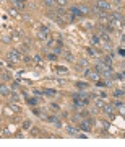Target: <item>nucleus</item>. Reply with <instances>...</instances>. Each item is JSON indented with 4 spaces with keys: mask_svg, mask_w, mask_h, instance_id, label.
Returning <instances> with one entry per match:
<instances>
[{
    "mask_svg": "<svg viewBox=\"0 0 125 147\" xmlns=\"http://www.w3.org/2000/svg\"><path fill=\"white\" fill-rule=\"evenodd\" d=\"M21 57H23V53H21L20 49H10V51L7 53V59L11 61V62H15V64L18 62Z\"/></svg>",
    "mask_w": 125,
    "mask_h": 147,
    "instance_id": "1",
    "label": "nucleus"
},
{
    "mask_svg": "<svg viewBox=\"0 0 125 147\" xmlns=\"http://www.w3.org/2000/svg\"><path fill=\"white\" fill-rule=\"evenodd\" d=\"M94 7H96L98 10H101V11H109L110 10V2L109 0H96Z\"/></svg>",
    "mask_w": 125,
    "mask_h": 147,
    "instance_id": "2",
    "label": "nucleus"
},
{
    "mask_svg": "<svg viewBox=\"0 0 125 147\" xmlns=\"http://www.w3.org/2000/svg\"><path fill=\"white\" fill-rule=\"evenodd\" d=\"M11 93V88L7 85V82H0V96L8 98V95Z\"/></svg>",
    "mask_w": 125,
    "mask_h": 147,
    "instance_id": "3",
    "label": "nucleus"
},
{
    "mask_svg": "<svg viewBox=\"0 0 125 147\" xmlns=\"http://www.w3.org/2000/svg\"><path fill=\"white\" fill-rule=\"evenodd\" d=\"M80 11H81V16H86V15H91V7L86 5V3H80L78 5Z\"/></svg>",
    "mask_w": 125,
    "mask_h": 147,
    "instance_id": "4",
    "label": "nucleus"
},
{
    "mask_svg": "<svg viewBox=\"0 0 125 147\" xmlns=\"http://www.w3.org/2000/svg\"><path fill=\"white\" fill-rule=\"evenodd\" d=\"M109 18H112V20H115V21H124V13L120 10H115L109 15Z\"/></svg>",
    "mask_w": 125,
    "mask_h": 147,
    "instance_id": "5",
    "label": "nucleus"
},
{
    "mask_svg": "<svg viewBox=\"0 0 125 147\" xmlns=\"http://www.w3.org/2000/svg\"><path fill=\"white\" fill-rule=\"evenodd\" d=\"M80 131H84V132H91V124H89L86 119H81V123H80Z\"/></svg>",
    "mask_w": 125,
    "mask_h": 147,
    "instance_id": "6",
    "label": "nucleus"
},
{
    "mask_svg": "<svg viewBox=\"0 0 125 147\" xmlns=\"http://www.w3.org/2000/svg\"><path fill=\"white\" fill-rule=\"evenodd\" d=\"M112 106H114V110H119L120 115L124 116V101H122V98H120V100H117Z\"/></svg>",
    "mask_w": 125,
    "mask_h": 147,
    "instance_id": "7",
    "label": "nucleus"
},
{
    "mask_svg": "<svg viewBox=\"0 0 125 147\" xmlns=\"http://www.w3.org/2000/svg\"><path fill=\"white\" fill-rule=\"evenodd\" d=\"M101 110L104 111V113H107V115H110V116H112V113H114V106H112V105H109V103H104Z\"/></svg>",
    "mask_w": 125,
    "mask_h": 147,
    "instance_id": "8",
    "label": "nucleus"
},
{
    "mask_svg": "<svg viewBox=\"0 0 125 147\" xmlns=\"http://www.w3.org/2000/svg\"><path fill=\"white\" fill-rule=\"evenodd\" d=\"M68 10L67 8H63V7H55V15L57 16H67Z\"/></svg>",
    "mask_w": 125,
    "mask_h": 147,
    "instance_id": "9",
    "label": "nucleus"
},
{
    "mask_svg": "<svg viewBox=\"0 0 125 147\" xmlns=\"http://www.w3.org/2000/svg\"><path fill=\"white\" fill-rule=\"evenodd\" d=\"M2 82H10L11 80V74L8 72V70H2Z\"/></svg>",
    "mask_w": 125,
    "mask_h": 147,
    "instance_id": "10",
    "label": "nucleus"
},
{
    "mask_svg": "<svg viewBox=\"0 0 125 147\" xmlns=\"http://www.w3.org/2000/svg\"><path fill=\"white\" fill-rule=\"evenodd\" d=\"M42 5L46 7V8H55V0H42Z\"/></svg>",
    "mask_w": 125,
    "mask_h": 147,
    "instance_id": "11",
    "label": "nucleus"
},
{
    "mask_svg": "<svg viewBox=\"0 0 125 147\" xmlns=\"http://www.w3.org/2000/svg\"><path fill=\"white\" fill-rule=\"evenodd\" d=\"M55 7H63V8H67L68 0H55Z\"/></svg>",
    "mask_w": 125,
    "mask_h": 147,
    "instance_id": "12",
    "label": "nucleus"
},
{
    "mask_svg": "<svg viewBox=\"0 0 125 147\" xmlns=\"http://www.w3.org/2000/svg\"><path fill=\"white\" fill-rule=\"evenodd\" d=\"M124 88H117V90H114V96L115 98H124Z\"/></svg>",
    "mask_w": 125,
    "mask_h": 147,
    "instance_id": "13",
    "label": "nucleus"
},
{
    "mask_svg": "<svg viewBox=\"0 0 125 147\" xmlns=\"http://www.w3.org/2000/svg\"><path fill=\"white\" fill-rule=\"evenodd\" d=\"M0 41L3 42V44H10L13 39H11V36H8V34H3V36L0 38Z\"/></svg>",
    "mask_w": 125,
    "mask_h": 147,
    "instance_id": "14",
    "label": "nucleus"
},
{
    "mask_svg": "<svg viewBox=\"0 0 125 147\" xmlns=\"http://www.w3.org/2000/svg\"><path fill=\"white\" fill-rule=\"evenodd\" d=\"M76 131H78L76 127H73V126H67V132L70 134V136H76V134H78Z\"/></svg>",
    "mask_w": 125,
    "mask_h": 147,
    "instance_id": "15",
    "label": "nucleus"
},
{
    "mask_svg": "<svg viewBox=\"0 0 125 147\" xmlns=\"http://www.w3.org/2000/svg\"><path fill=\"white\" fill-rule=\"evenodd\" d=\"M8 96H10L11 101H18V100H20V95L16 93V92H13V90H11V93L8 95Z\"/></svg>",
    "mask_w": 125,
    "mask_h": 147,
    "instance_id": "16",
    "label": "nucleus"
},
{
    "mask_svg": "<svg viewBox=\"0 0 125 147\" xmlns=\"http://www.w3.org/2000/svg\"><path fill=\"white\" fill-rule=\"evenodd\" d=\"M10 15H11V16H20L21 13H20V10H18V8L11 7V8H10Z\"/></svg>",
    "mask_w": 125,
    "mask_h": 147,
    "instance_id": "17",
    "label": "nucleus"
},
{
    "mask_svg": "<svg viewBox=\"0 0 125 147\" xmlns=\"http://www.w3.org/2000/svg\"><path fill=\"white\" fill-rule=\"evenodd\" d=\"M49 121H51V123H54L55 126H60V121H59L57 116H51V118H49Z\"/></svg>",
    "mask_w": 125,
    "mask_h": 147,
    "instance_id": "18",
    "label": "nucleus"
},
{
    "mask_svg": "<svg viewBox=\"0 0 125 147\" xmlns=\"http://www.w3.org/2000/svg\"><path fill=\"white\" fill-rule=\"evenodd\" d=\"M78 64H80V67H88V65H89V64H88V59H80V61H78Z\"/></svg>",
    "mask_w": 125,
    "mask_h": 147,
    "instance_id": "19",
    "label": "nucleus"
},
{
    "mask_svg": "<svg viewBox=\"0 0 125 147\" xmlns=\"http://www.w3.org/2000/svg\"><path fill=\"white\" fill-rule=\"evenodd\" d=\"M76 88H80V90L88 88V84H84V82H78V84H76Z\"/></svg>",
    "mask_w": 125,
    "mask_h": 147,
    "instance_id": "20",
    "label": "nucleus"
},
{
    "mask_svg": "<svg viewBox=\"0 0 125 147\" xmlns=\"http://www.w3.org/2000/svg\"><path fill=\"white\" fill-rule=\"evenodd\" d=\"M31 136H41V131H39V127H33V129H31Z\"/></svg>",
    "mask_w": 125,
    "mask_h": 147,
    "instance_id": "21",
    "label": "nucleus"
},
{
    "mask_svg": "<svg viewBox=\"0 0 125 147\" xmlns=\"http://www.w3.org/2000/svg\"><path fill=\"white\" fill-rule=\"evenodd\" d=\"M31 127V121H25L23 123V129H29Z\"/></svg>",
    "mask_w": 125,
    "mask_h": 147,
    "instance_id": "22",
    "label": "nucleus"
},
{
    "mask_svg": "<svg viewBox=\"0 0 125 147\" xmlns=\"http://www.w3.org/2000/svg\"><path fill=\"white\" fill-rule=\"evenodd\" d=\"M91 44H99V36H93V38H91Z\"/></svg>",
    "mask_w": 125,
    "mask_h": 147,
    "instance_id": "23",
    "label": "nucleus"
},
{
    "mask_svg": "<svg viewBox=\"0 0 125 147\" xmlns=\"http://www.w3.org/2000/svg\"><path fill=\"white\" fill-rule=\"evenodd\" d=\"M102 105H104V101L99 100V98H96V106H98V108H102Z\"/></svg>",
    "mask_w": 125,
    "mask_h": 147,
    "instance_id": "24",
    "label": "nucleus"
},
{
    "mask_svg": "<svg viewBox=\"0 0 125 147\" xmlns=\"http://www.w3.org/2000/svg\"><path fill=\"white\" fill-rule=\"evenodd\" d=\"M124 77H125L124 72H120V74H117V75H115V79H117V80H124Z\"/></svg>",
    "mask_w": 125,
    "mask_h": 147,
    "instance_id": "25",
    "label": "nucleus"
},
{
    "mask_svg": "<svg viewBox=\"0 0 125 147\" xmlns=\"http://www.w3.org/2000/svg\"><path fill=\"white\" fill-rule=\"evenodd\" d=\"M65 59H67V61H73V56L68 53V54H65Z\"/></svg>",
    "mask_w": 125,
    "mask_h": 147,
    "instance_id": "26",
    "label": "nucleus"
},
{
    "mask_svg": "<svg viewBox=\"0 0 125 147\" xmlns=\"http://www.w3.org/2000/svg\"><path fill=\"white\" fill-rule=\"evenodd\" d=\"M51 106H52V110H55V111L59 110V105H57V103H52V105H51Z\"/></svg>",
    "mask_w": 125,
    "mask_h": 147,
    "instance_id": "27",
    "label": "nucleus"
},
{
    "mask_svg": "<svg viewBox=\"0 0 125 147\" xmlns=\"http://www.w3.org/2000/svg\"><path fill=\"white\" fill-rule=\"evenodd\" d=\"M16 2H23V3H26L28 0H16Z\"/></svg>",
    "mask_w": 125,
    "mask_h": 147,
    "instance_id": "28",
    "label": "nucleus"
},
{
    "mask_svg": "<svg viewBox=\"0 0 125 147\" xmlns=\"http://www.w3.org/2000/svg\"><path fill=\"white\" fill-rule=\"evenodd\" d=\"M0 2H5V0H0Z\"/></svg>",
    "mask_w": 125,
    "mask_h": 147,
    "instance_id": "29",
    "label": "nucleus"
},
{
    "mask_svg": "<svg viewBox=\"0 0 125 147\" xmlns=\"http://www.w3.org/2000/svg\"><path fill=\"white\" fill-rule=\"evenodd\" d=\"M0 72H2V67H0Z\"/></svg>",
    "mask_w": 125,
    "mask_h": 147,
    "instance_id": "30",
    "label": "nucleus"
}]
</instances>
